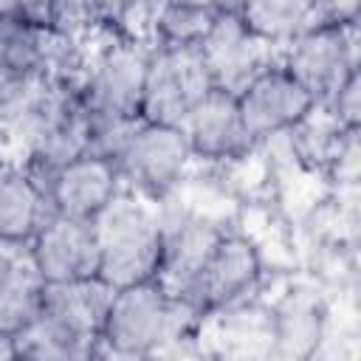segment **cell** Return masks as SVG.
<instances>
[{
	"instance_id": "5b68a950",
	"label": "cell",
	"mask_w": 361,
	"mask_h": 361,
	"mask_svg": "<svg viewBox=\"0 0 361 361\" xmlns=\"http://www.w3.org/2000/svg\"><path fill=\"white\" fill-rule=\"evenodd\" d=\"M113 164L121 183H127V192L158 200L183 180L192 164V149L180 127L138 121Z\"/></svg>"
},
{
	"instance_id": "9c48e42d",
	"label": "cell",
	"mask_w": 361,
	"mask_h": 361,
	"mask_svg": "<svg viewBox=\"0 0 361 361\" xmlns=\"http://www.w3.org/2000/svg\"><path fill=\"white\" fill-rule=\"evenodd\" d=\"M197 51L209 71L212 87L231 96H237L262 68L271 65V48L243 25L237 6H220V17L197 45Z\"/></svg>"
},
{
	"instance_id": "6da1fadb",
	"label": "cell",
	"mask_w": 361,
	"mask_h": 361,
	"mask_svg": "<svg viewBox=\"0 0 361 361\" xmlns=\"http://www.w3.org/2000/svg\"><path fill=\"white\" fill-rule=\"evenodd\" d=\"M99 245V279L113 290L152 282L164 254L158 209L135 192H121L93 223Z\"/></svg>"
},
{
	"instance_id": "4fadbf2b",
	"label": "cell",
	"mask_w": 361,
	"mask_h": 361,
	"mask_svg": "<svg viewBox=\"0 0 361 361\" xmlns=\"http://www.w3.org/2000/svg\"><path fill=\"white\" fill-rule=\"evenodd\" d=\"M183 135L189 141L192 158L226 161L240 158L254 144L243 127L237 96L226 90H212L183 121Z\"/></svg>"
},
{
	"instance_id": "8fae6325",
	"label": "cell",
	"mask_w": 361,
	"mask_h": 361,
	"mask_svg": "<svg viewBox=\"0 0 361 361\" xmlns=\"http://www.w3.org/2000/svg\"><path fill=\"white\" fill-rule=\"evenodd\" d=\"M161 226H164V254H161V268L155 279L175 305L178 302L189 305L195 285L223 231L192 217H183L178 223H166L161 217Z\"/></svg>"
},
{
	"instance_id": "44dd1931",
	"label": "cell",
	"mask_w": 361,
	"mask_h": 361,
	"mask_svg": "<svg viewBox=\"0 0 361 361\" xmlns=\"http://www.w3.org/2000/svg\"><path fill=\"white\" fill-rule=\"evenodd\" d=\"M8 262H11V254H6V248H0V279H3V274L8 268Z\"/></svg>"
},
{
	"instance_id": "7402d4cb",
	"label": "cell",
	"mask_w": 361,
	"mask_h": 361,
	"mask_svg": "<svg viewBox=\"0 0 361 361\" xmlns=\"http://www.w3.org/2000/svg\"><path fill=\"white\" fill-rule=\"evenodd\" d=\"M0 169H3V161H0Z\"/></svg>"
},
{
	"instance_id": "d6986e66",
	"label": "cell",
	"mask_w": 361,
	"mask_h": 361,
	"mask_svg": "<svg viewBox=\"0 0 361 361\" xmlns=\"http://www.w3.org/2000/svg\"><path fill=\"white\" fill-rule=\"evenodd\" d=\"M23 361H93L102 338L76 336L37 319L23 336H17Z\"/></svg>"
},
{
	"instance_id": "ac0fdd59",
	"label": "cell",
	"mask_w": 361,
	"mask_h": 361,
	"mask_svg": "<svg viewBox=\"0 0 361 361\" xmlns=\"http://www.w3.org/2000/svg\"><path fill=\"white\" fill-rule=\"evenodd\" d=\"M220 17V6L200 3H166L155 6L152 31L158 45L166 48H197Z\"/></svg>"
},
{
	"instance_id": "ba28073f",
	"label": "cell",
	"mask_w": 361,
	"mask_h": 361,
	"mask_svg": "<svg viewBox=\"0 0 361 361\" xmlns=\"http://www.w3.org/2000/svg\"><path fill=\"white\" fill-rule=\"evenodd\" d=\"M28 259L45 285H68L99 276V245L93 226L51 214L34 234Z\"/></svg>"
},
{
	"instance_id": "2e32d148",
	"label": "cell",
	"mask_w": 361,
	"mask_h": 361,
	"mask_svg": "<svg viewBox=\"0 0 361 361\" xmlns=\"http://www.w3.org/2000/svg\"><path fill=\"white\" fill-rule=\"evenodd\" d=\"M324 11H327L324 6L302 3V0H265V3L237 6L243 25L271 51L276 45H290L296 37L319 25L324 20Z\"/></svg>"
},
{
	"instance_id": "e0dca14e",
	"label": "cell",
	"mask_w": 361,
	"mask_h": 361,
	"mask_svg": "<svg viewBox=\"0 0 361 361\" xmlns=\"http://www.w3.org/2000/svg\"><path fill=\"white\" fill-rule=\"evenodd\" d=\"M45 282L34 271L28 251L11 257L0 279V336H23L42 313Z\"/></svg>"
},
{
	"instance_id": "5bb4252c",
	"label": "cell",
	"mask_w": 361,
	"mask_h": 361,
	"mask_svg": "<svg viewBox=\"0 0 361 361\" xmlns=\"http://www.w3.org/2000/svg\"><path fill=\"white\" fill-rule=\"evenodd\" d=\"M51 206L23 166L0 169V248H28L34 234L51 217Z\"/></svg>"
},
{
	"instance_id": "8992f818",
	"label": "cell",
	"mask_w": 361,
	"mask_h": 361,
	"mask_svg": "<svg viewBox=\"0 0 361 361\" xmlns=\"http://www.w3.org/2000/svg\"><path fill=\"white\" fill-rule=\"evenodd\" d=\"M172 307L175 302L158 285V279L113 290L102 324V344L124 358L152 353L172 327Z\"/></svg>"
},
{
	"instance_id": "277c9868",
	"label": "cell",
	"mask_w": 361,
	"mask_h": 361,
	"mask_svg": "<svg viewBox=\"0 0 361 361\" xmlns=\"http://www.w3.org/2000/svg\"><path fill=\"white\" fill-rule=\"evenodd\" d=\"M212 79L197 48L155 45L147 65L141 121L183 127L186 116L212 93Z\"/></svg>"
},
{
	"instance_id": "30bf717a",
	"label": "cell",
	"mask_w": 361,
	"mask_h": 361,
	"mask_svg": "<svg viewBox=\"0 0 361 361\" xmlns=\"http://www.w3.org/2000/svg\"><path fill=\"white\" fill-rule=\"evenodd\" d=\"M121 192L124 183L116 164L85 152L54 175L48 203L54 214L93 223Z\"/></svg>"
},
{
	"instance_id": "9a60e30c",
	"label": "cell",
	"mask_w": 361,
	"mask_h": 361,
	"mask_svg": "<svg viewBox=\"0 0 361 361\" xmlns=\"http://www.w3.org/2000/svg\"><path fill=\"white\" fill-rule=\"evenodd\" d=\"M110 299H113V288L104 285L99 276L68 285H45L39 319L76 336L102 338V324Z\"/></svg>"
},
{
	"instance_id": "3957f363",
	"label": "cell",
	"mask_w": 361,
	"mask_h": 361,
	"mask_svg": "<svg viewBox=\"0 0 361 361\" xmlns=\"http://www.w3.org/2000/svg\"><path fill=\"white\" fill-rule=\"evenodd\" d=\"M279 65L313 96L316 107H324L338 87L358 73L353 20L333 17L327 8L319 25L285 45V59Z\"/></svg>"
},
{
	"instance_id": "7a4b0ae2",
	"label": "cell",
	"mask_w": 361,
	"mask_h": 361,
	"mask_svg": "<svg viewBox=\"0 0 361 361\" xmlns=\"http://www.w3.org/2000/svg\"><path fill=\"white\" fill-rule=\"evenodd\" d=\"M152 48L135 37H118L99 48L79 73L76 90L90 121L141 118V96Z\"/></svg>"
},
{
	"instance_id": "52a82bcc",
	"label": "cell",
	"mask_w": 361,
	"mask_h": 361,
	"mask_svg": "<svg viewBox=\"0 0 361 361\" xmlns=\"http://www.w3.org/2000/svg\"><path fill=\"white\" fill-rule=\"evenodd\" d=\"M237 107L248 138L265 141L299 127L316 110V102L279 62H271L237 93Z\"/></svg>"
},
{
	"instance_id": "ffe728a7",
	"label": "cell",
	"mask_w": 361,
	"mask_h": 361,
	"mask_svg": "<svg viewBox=\"0 0 361 361\" xmlns=\"http://www.w3.org/2000/svg\"><path fill=\"white\" fill-rule=\"evenodd\" d=\"M0 361H23L20 344L11 336H0Z\"/></svg>"
},
{
	"instance_id": "7c38bea8",
	"label": "cell",
	"mask_w": 361,
	"mask_h": 361,
	"mask_svg": "<svg viewBox=\"0 0 361 361\" xmlns=\"http://www.w3.org/2000/svg\"><path fill=\"white\" fill-rule=\"evenodd\" d=\"M262 262L251 240L237 234H223L195 285L189 305L197 307H223L243 299L259 279Z\"/></svg>"
}]
</instances>
